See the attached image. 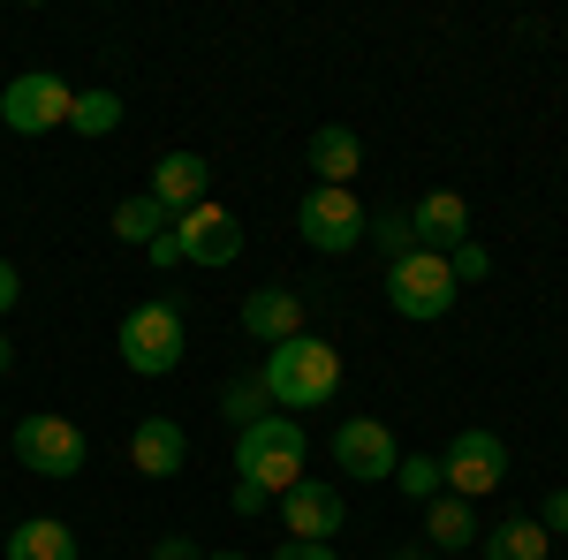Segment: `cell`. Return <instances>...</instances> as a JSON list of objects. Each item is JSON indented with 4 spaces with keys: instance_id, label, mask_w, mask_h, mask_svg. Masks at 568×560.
Masks as SVG:
<instances>
[{
    "instance_id": "1",
    "label": "cell",
    "mask_w": 568,
    "mask_h": 560,
    "mask_svg": "<svg viewBox=\"0 0 568 560\" xmlns=\"http://www.w3.org/2000/svg\"><path fill=\"white\" fill-rule=\"evenodd\" d=\"M258 387L273 394V409H281V417H296V409H318V401H334V387H342V348L318 342V334H296V342L265 348Z\"/></svg>"
},
{
    "instance_id": "2",
    "label": "cell",
    "mask_w": 568,
    "mask_h": 560,
    "mask_svg": "<svg viewBox=\"0 0 568 560\" xmlns=\"http://www.w3.org/2000/svg\"><path fill=\"white\" fill-rule=\"evenodd\" d=\"M235 477H251V485H265L273 500L281 492H296L304 485V425L296 417H258V425L235 431Z\"/></svg>"
},
{
    "instance_id": "3",
    "label": "cell",
    "mask_w": 568,
    "mask_h": 560,
    "mask_svg": "<svg viewBox=\"0 0 568 560\" xmlns=\"http://www.w3.org/2000/svg\"><path fill=\"white\" fill-rule=\"evenodd\" d=\"M235 251H243V220L205 197V205H190V213H182L144 258H152V265H182V258H190V265H227Z\"/></svg>"
},
{
    "instance_id": "4",
    "label": "cell",
    "mask_w": 568,
    "mask_h": 560,
    "mask_svg": "<svg viewBox=\"0 0 568 560\" xmlns=\"http://www.w3.org/2000/svg\"><path fill=\"white\" fill-rule=\"evenodd\" d=\"M387 303L402 310V318H447L455 310V273H447V258L439 251H409V258L387 265Z\"/></svg>"
},
{
    "instance_id": "5",
    "label": "cell",
    "mask_w": 568,
    "mask_h": 560,
    "mask_svg": "<svg viewBox=\"0 0 568 560\" xmlns=\"http://www.w3.org/2000/svg\"><path fill=\"white\" fill-rule=\"evenodd\" d=\"M8 447H16V462H23V470L31 477H77L84 470V425H69V417H23V425L8 431Z\"/></svg>"
},
{
    "instance_id": "6",
    "label": "cell",
    "mask_w": 568,
    "mask_h": 560,
    "mask_svg": "<svg viewBox=\"0 0 568 560\" xmlns=\"http://www.w3.org/2000/svg\"><path fill=\"white\" fill-rule=\"evenodd\" d=\"M69 106H77V91L61 84L53 69H23L16 84L0 91V122L16 136H45V130H69Z\"/></svg>"
},
{
    "instance_id": "7",
    "label": "cell",
    "mask_w": 568,
    "mask_h": 560,
    "mask_svg": "<svg viewBox=\"0 0 568 560\" xmlns=\"http://www.w3.org/2000/svg\"><path fill=\"white\" fill-rule=\"evenodd\" d=\"M122 364L144 371V379L175 371L182 364V310L175 303H136L130 318H122Z\"/></svg>"
},
{
    "instance_id": "8",
    "label": "cell",
    "mask_w": 568,
    "mask_h": 560,
    "mask_svg": "<svg viewBox=\"0 0 568 560\" xmlns=\"http://www.w3.org/2000/svg\"><path fill=\"white\" fill-rule=\"evenodd\" d=\"M500 477H508V447H500L485 425H470V431H455V439H447V455H439V485H447L455 500L500 492Z\"/></svg>"
},
{
    "instance_id": "9",
    "label": "cell",
    "mask_w": 568,
    "mask_h": 560,
    "mask_svg": "<svg viewBox=\"0 0 568 560\" xmlns=\"http://www.w3.org/2000/svg\"><path fill=\"white\" fill-rule=\"evenodd\" d=\"M364 205H356V190H304V205H296V227H304L311 251H326V258H342V251H356L364 243Z\"/></svg>"
},
{
    "instance_id": "10",
    "label": "cell",
    "mask_w": 568,
    "mask_h": 560,
    "mask_svg": "<svg viewBox=\"0 0 568 560\" xmlns=\"http://www.w3.org/2000/svg\"><path fill=\"white\" fill-rule=\"evenodd\" d=\"M334 462H342V477H364V485H379V477H394V431L379 425V417H349V425H334Z\"/></svg>"
},
{
    "instance_id": "11",
    "label": "cell",
    "mask_w": 568,
    "mask_h": 560,
    "mask_svg": "<svg viewBox=\"0 0 568 560\" xmlns=\"http://www.w3.org/2000/svg\"><path fill=\"white\" fill-rule=\"evenodd\" d=\"M281 522H288V538L296 546H326L342 522H349V508H342V492L334 485H296V492H281Z\"/></svg>"
},
{
    "instance_id": "12",
    "label": "cell",
    "mask_w": 568,
    "mask_h": 560,
    "mask_svg": "<svg viewBox=\"0 0 568 560\" xmlns=\"http://www.w3.org/2000/svg\"><path fill=\"white\" fill-rule=\"evenodd\" d=\"M304 160H311V174H318L326 190H349L356 174H364V136L342 130V122H326V130H311Z\"/></svg>"
},
{
    "instance_id": "13",
    "label": "cell",
    "mask_w": 568,
    "mask_h": 560,
    "mask_svg": "<svg viewBox=\"0 0 568 560\" xmlns=\"http://www.w3.org/2000/svg\"><path fill=\"white\" fill-rule=\"evenodd\" d=\"M409 227H417V251H455V243H470V205H463V190H433L417 213H409Z\"/></svg>"
},
{
    "instance_id": "14",
    "label": "cell",
    "mask_w": 568,
    "mask_h": 560,
    "mask_svg": "<svg viewBox=\"0 0 568 560\" xmlns=\"http://www.w3.org/2000/svg\"><path fill=\"white\" fill-rule=\"evenodd\" d=\"M243 334L265 348L296 342L304 334V296H288V288H258V296H243Z\"/></svg>"
},
{
    "instance_id": "15",
    "label": "cell",
    "mask_w": 568,
    "mask_h": 560,
    "mask_svg": "<svg viewBox=\"0 0 568 560\" xmlns=\"http://www.w3.org/2000/svg\"><path fill=\"white\" fill-rule=\"evenodd\" d=\"M205 190H213V167L197 160V152H168L160 167H152V197L168 205V213H190V205H205Z\"/></svg>"
},
{
    "instance_id": "16",
    "label": "cell",
    "mask_w": 568,
    "mask_h": 560,
    "mask_svg": "<svg viewBox=\"0 0 568 560\" xmlns=\"http://www.w3.org/2000/svg\"><path fill=\"white\" fill-rule=\"evenodd\" d=\"M130 462L144 477H182V462H190V439H182L175 417H144L130 439Z\"/></svg>"
},
{
    "instance_id": "17",
    "label": "cell",
    "mask_w": 568,
    "mask_h": 560,
    "mask_svg": "<svg viewBox=\"0 0 568 560\" xmlns=\"http://www.w3.org/2000/svg\"><path fill=\"white\" fill-rule=\"evenodd\" d=\"M0 560H77V530L53 516H31L8 530V546H0Z\"/></svg>"
},
{
    "instance_id": "18",
    "label": "cell",
    "mask_w": 568,
    "mask_h": 560,
    "mask_svg": "<svg viewBox=\"0 0 568 560\" xmlns=\"http://www.w3.org/2000/svg\"><path fill=\"white\" fill-rule=\"evenodd\" d=\"M425 538H433L439 553H463V546H478V516H470V500H455V492L425 500Z\"/></svg>"
},
{
    "instance_id": "19",
    "label": "cell",
    "mask_w": 568,
    "mask_h": 560,
    "mask_svg": "<svg viewBox=\"0 0 568 560\" xmlns=\"http://www.w3.org/2000/svg\"><path fill=\"white\" fill-rule=\"evenodd\" d=\"M168 227H175V213H168L152 190H136V197H122V205H114V235H122V243H144V251H152Z\"/></svg>"
},
{
    "instance_id": "20",
    "label": "cell",
    "mask_w": 568,
    "mask_h": 560,
    "mask_svg": "<svg viewBox=\"0 0 568 560\" xmlns=\"http://www.w3.org/2000/svg\"><path fill=\"white\" fill-rule=\"evenodd\" d=\"M478 546L485 560H546V530H538V516H508V522H493Z\"/></svg>"
},
{
    "instance_id": "21",
    "label": "cell",
    "mask_w": 568,
    "mask_h": 560,
    "mask_svg": "<svg viewBox=\"0 0 568 560\" xmlns=\"http://www.w3.org/2000/svg\"><path fill=\"white\" fill-rule=\"evenodd\" d=\"M69 130H77V136L122 130V91H77V106H69Z\"/></svg>"
},
{
    "instance_id": "22",
    "label": "cell",
    "mask_w": 568,
    "mask_h": 560,
    "mask_svg": "<svg viewBox=\"0 0 568 560\" xmlns=\"http://www.w3.org/2000/svg\"><path fill=\"white\" fill-rule=\"evenodd\" d=\"M220 409H227V425L243 431V425H258V417H273V394H265L258 371H251V379H227V387H220Z\"/></svg>"
},
{
    "instance_id": "23",
    "label": "cell",
    "mask_w": 568,
    "mask_h": 560,
    "mask_svg": "<svg viewBox=\"0 0 568 560\" xmlns=\"http://www.w3.org/2000/svg\"><path fill=\"white\" fill-rule=\"evenodd\" d=\"M364 243L394 265V258H409V251H417V227H409V213H372V220H364Z\"/></svg>"
},
{
    "instance_id": "24",
    "label": "cell",
    "mask_w": 568,
    "mask_h": 560,
    "mask_svg": "<svg viewBox=\"0 0 568 560\" xmlns=\"http://www.w3.org/2000/svg\"><path fill=\"white\" fill-rule=\"evenodd\" d=\"M394 485L409 492V500H439L447 485H439V455H402L394 462Z\"/></svg>"
},
{
    "instance_id": "25",
    "label": "cell",
    "mask_w": 568,
    "mask_h": 560,
    "mask_svg": "<svg viewBox=\"0 0 568 560\" xmlns=\"http://www.w3.org/2000/svg\"><path fill=\"white\" fill-rule=\"evenodd\" d=\"M447 273H455V288H463V281H485V273H493L485 243H455V251H447Z\"/></svg>"
},
{
    "instance_id": "26",
    "label": "cell",
    "mask_w": 568,
    "mask_h": 560,
    "mask_svg": "<svg viewBox=\"0 0 568 560\" xmlns=\"http://www.w3.org/2000/svg\"><path fill=\"white\" fill-rule=\"evenodd\" d=\"M227 508H235V516H265V508H273V492H265V485H251V477H235Z\"/></svg>"
},
{
    "instance_id": "27",
    "label": "cell",
    "mask_w": 568,
    "mask_h": 560,
    "mask_svg": "<svg viewBox=\"0 0 568 560\" xmlns=\"http://www.w3.org/2000/svg\"><path fill=\"white\" fill-rule=\"evenodd\" d=\"M546 538H568V492H546V516H538Z\"/></svg>"
},
{
    "instance_id": "28",
    "label": "cell",
    "mask_w": 568,
    "mask_h": 560,
    "mask_svg": "<svg viewBox=\"0 0 568 560\" xmlns=\"http://www.w3.org/2000/svg\"><path fill=\"white\" fill-rule=\"evenodd\" d=\"M152 560H205V546H197V538H160V546H152Z\"/></svg>"
},
{
    "instance_id": "29",
    "label": "cell",
    "mask_w": 568,
    "mask_h": 560,
    "mask_svg": "<svg viewBox=\"0 0 568 560\" xmlns=\"http://www.w3.org/2000/svg\"><path fill=\"white\" fill-rule=\"evenodd\" d=\"M16 296H23V281H16V265L0 258V318H8V310H16Z\"/></svg>"
},
{
    "instance_id": "30",
    "label": "cell",
    "mask_w": 568,
    "mask_h": 560,
    "mask_svg": "<svg viewBox=\"0 0 568 560\" xmlns=\"http://www.w3.org/2000/svg\"><path fill=\"white\" fill-rule=\"evenodd\" d=\"M273 560H342V553H334V546H281Z\"/></svg>"
},
{
    "instance_id": "31",
    "label": "cell",
    "mask_w": 568,
    "mask_h": 560,
    "mask_svg": "<svg viewBox=\"0 0 568 560\" xmlns=\"http://www.w3.org/2000/svg\"><path fill=\"white\" fill-rule=\"evenodd\" d=\"M394 560H439V553H425V546H409V553H394Z\"/></svg>"
},
{
    "instance_id": "32",
    "label": "cell",
    "mask_w": 568,
    "mask_h": 560,
    "mask_svg": "<svg viewBox=\"0 0 568 560\" xmlns=\"http://www.w3.org/2000/svg\"><path fill=\"white\" fill-rule=\"evenodd\" d=\"M8 364H16V348H8V334H0V371H8Z\"/></svg>"
},
{
    "instance_id": "33",
    "label": "cell",
    "mask_w": 568,
    "mask_h": 560,
    "mask_svg": "<svg viewBox=\"0 0 568 560\" xmlns=\"http://www.w3.org/2000/svg\"><path fill=\"white\" fill-rule=\"evenodd\" d=\"M205 560H243V553H205Z\"/></svg>"
},
{
    "instance_id": "34",
    "label": "cell",
    "mask_w": 568,
    "mask_h": 560,
    "mask_svg": "<svg viewBox=\"0 0 568 560\" xmlns=\"http://www.w3.org/2000/svg\"><path fill=\"white\" fill-rule=\"evenodd\" d=\"M387 560H394V553H387Z\"/></svg>"
}]
</instances>
